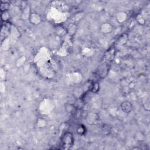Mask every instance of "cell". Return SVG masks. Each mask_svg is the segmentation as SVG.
Returning <instances> with one entry per match:
<instances>
[{"label":"cell","mask_w":150,"mask_h":150,"mask_svg":"<svg viewBox=\"0 0 150 150\" xmlns=\"http://www.w3.org/2000/svg\"><path fill=\"white\" fill-rule=\"evenodd\" d=\"M76 132L78 135H80V136H83L84 135H85L86 132V128L85 127V126L83 124H80L77 126V128H76Z\"/></svg>","instance_id":"obj_14"},{"label":"cell","mask_w":150,"mask_h":150,"mask_svg":"<svg viewBox=\"0 0 150 150\" xmlns=\"http://www.w3.org/2000/svg\"><path fill=\"white\" fill-rule=\"evenodd\" d=\"M86 120L87 122L90 125H94L98 122L99 120V116L97 113L93 111H90L87 113Z\"/></svg>","instance_id":"obj_3"},{"label":"cell","mask_w":150,"mask_h":150,"mask_svg":"<svg viewBox=\"0 0 150 150\" xmlns=\"http://www.w3.org/2000/svg\"><path fill=\"white\" fill-rule=\"evenodd\" d=\"M56 33L57 35V36L60 37H62L64 36L66 33V29L62 26H58L56 28Z\"/></svg>","instance_id":"obj_13"},{"label":"cell","mask_w":150,"mask_h":150,"mask_svg":"<svg viewBox=\"0 0 150 150\" xmlns=\"http://www.w3.org/2000/svg\"><path fill=\"white\" fill-rule=\"evenodd\" d=\"M9 4L8 2H1V12L5 11H9Z\"/></svg>","instance_id":"obj_19"},{"label":"cell","mask_w":150,"mask_h":150,"mask_svg":"<svg viewBox=\"0 0 150 150\" xmlns=\"http://www.w3.org/2000/svg\"><path fill=\"white\" fill-rule=\"evenodd\" d=\"M31 8L29 4H27L22 9L21 14V18L22 21H29L30 15L32 13Z\"/></svg>","instance_id":"obj_5"},{"label":"cell","mask_w":150,"mask_h":150,"mask_svg":"<svg viewBox=\"0 0 150 150\" xmlns=\"http://www.w3.org/2000/svg\"><path fill=\"white\" fill-rule=\"evenodd\" d=\"M115 18L116 21L118 23L121 24V23H124L127 21L128 18V16L127 13L124 11H118L115 14Z\"/></svg>","instance_id":"obj_6"},{"label":"cell","mask_w":150,"mask_h":150,"mask_svg":"<svg viewBox=\"0 0 150 150\" xmlns=\"http://www.w3.org/2000/svg\"><path fill=\"white\" fill-rule=\"evenodd\" d=\"M74 138L70 132H65L61 138V142L64 148H69L74 144Z\"/></svg>","instance_id":"obj_1"},{"label":"cell","mask_w":150,"mask_h":150,"mask_svg":"<svg viewBox=\"0 0 150 150\" xmlns=\"http://www.w3.org/2000/svg\"><path fill=\"white\" fill-rule=\"evenodd\" d=\"M10 13L9 11L1 12V20L4 22H7L10 19Z\"/></svg>","instance_id":"obj_15"},{"label":"cell","mask_w":150,"mask_h":150,"mask_svg":"<svg viewBox=\"0 0 150 150\" xmlns=\"http://www.w3.org/2000/svg\"><path fill=\"white\" fill-rule=\"evenodd\" d=\"M42 17L40 14L36 12H32L29 19V22L33 25H39L42 22Z\"/></svg>","instance_id":"obj_2"},{"label":"cell","mask_w":150,"mask_h":150,"mask_svg":"<svg viewBox=\"0 0 150 150\" xmlns=\"http://www.w3.org/2000/svg\"><path fill=\"white\" fill-rule=\"evenodd\" d=\"M127 40H128V35L127 34L124 33L121 36L120 38L119 39V42H120L119 43H121V45H124L127 42Z\"/></svg>","instance_id":"obj_20"},{"label":"cell","mask_w":150,"mask_h":150,"mask_svg":"<svg viewBox=\"0 0 150 150\" xmlns=\"http://www.w3.org/2000/svg\"><path fill=\"white\" fill-rule=\"evenodd\" d=\"M142 106L145 111H149L150 110V101L149 98H146L142 102Z\"/></svg>","instance_id":"obj_18"},{"label":"cell","mask_w":150,"mask_h":150,"mask_svg":"<svg viewBox=\"0 0 150 150\" xmlns=\"http://www.w3.org/2000/svg\"><path fill=\"white\" fill-rule=\"evenodd\" d=\"M30 69V65L29 63H26L24 66L23 67V71L25 73H27L28 72H29V70Z\"/></svg>","instance_id":"obj_21"},{"label":"cell","mask_w":150,"mask_h":150,"mask_svg":"<svg viewBox=\"0 0 150 150\" xmlns=\"http://www.w3.org/2000/svg\"><path fill=\"white\" fill-rule=\"evenodd\" d=\"M66 33L70 37H73L77 33L78 26L76 22L70 23L66 28Z\"/></svg>","instance_id":"obj_7"},{"label":"cell","mask_w":150,"mask_h":150,"mask_svg":"<svg viewBox=\"0 0 150 150\" xmlns=\"http://www.w3.org/2000/svg\"><path fill=\"white\" fill-rule=\"evenodd\" d=\"M100 86L99 84L97 82H93L91 86L90 90L93 93H97L99 91Z\"/></svg>","instance_id":"obj_17"},{"label":"cell","mask_w":150,"mask_h":150,"mask_svg":"<svg viewBox=\"0 0 150 150\" xmlns=\"http://www.w3.org/2000/svg\"><path fill=\"white\" fill-rule=\"evenodd\" d=\"M64 110L66 111L67 114H71V115H74L77 108L76 106L71 103H66L64 104Z\"/></svg>","instance_id":"obj_10"},{"label":"cell","mask_w":150,"mask_h":150,"mask_svg":"<svg viewBox=\"0 0 150 150\" xmlns=\"http://www.w3.org/2000/svg\"><path fill=\"white\" fill-rule=\"evenodd\" d=\"M36 125L38 128L42 129L47 126V121L45 118L43 117H39L36 120Z\"/></svg>","instance_id":"obj_12"},{"label":"cell","mask_w":150,"mask_h":150,"mask_svg":"<svg viewBox=\"0 0 150 150\" xmlns=\"http://www.w3.org/2000/svg\"><path fill=\"white\" fill-rule=\"evenodd\" d=\"M27 63V58L25 56H21L15 60V66L18 68H21Z\"/></svg>","instance_id":"obj_9"},{"label":"cell","mask_w":150,"mask_h":150,"mask_svg":"<svg viewBox=\"0 0 150 150\" xmlns=\"http://www.w3.org/2000/svg\"><path fill=\"white\" fill-rule=\"evenodd\" d=\"M114 29L113 25L108 22L103 23L100 26V31L103 34H110Z\"/></svg>","instance_id":"obj_4"},{"label":"cell","mask_w":150,"mask_h":150,"mask_svg":"<svg viewBox=\"0 0 150 150\" xmlns=\"http://www.w3.org/2000/svg\"><path fill=\"white\" fill-rule=\"evenodd\" d=\"M135 22L139 25L143 26L146 23V19H145V18L141 14H138L136 16V19H135Z\"/></svg>","instance_id":"obj_16"},{"label":"cell","mask_w":150,"mask_h":150,"mask_svg":"<svg viewBox=\"0 0 150 150\" xmlns=\"http://www.w3.org/2000/svg\"><path fill=\"white\" fill-rule=\"evenodd\" d=\"M134 138L138 142H143L146 139V135L141 131H138L135 132L134 135Z\"/></svg>","instance_id":"obj_11"},{"label":"cell","mask_w":150,"mask_h":150,"mask_svg":"<svg viewBox=\"0 0 150 150\" xmlns=\"http://www.w3.org/2000/svg\"><path fill=\"white\" fill-rule=\"evenodd\" d=\"M120 108L124 113L129 114L132 111L133 106L130 101H124L121 103L120 105Z\"/></svg>","instance_id":"obj_8"}]
</instances>
